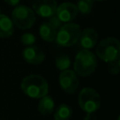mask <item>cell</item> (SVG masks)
Segmentation results:
<instances>
[{"label":"cell","instance_id":"7c38bea8","mask_svg":"<svg viewBox=\"0 0 120 120\" xmlns=\"http://www.w3.org/2000/svg\"><path fill=\"white\" fill-rule=\"evenodd\" d=\"M14 32V24L7 15L0 14V38H9Z\"/></svg>","mask_w":120,"mask_h":120},{"label":"cell","instance_id":"52a82bcc","mask_svg":"<svg viewBox=\"0 0 120 120\" xmlns=\"http://www.w3.org/2000/svg\"><path fill=\"white\" fill-rule=\"evenodd\" d=\"M58 81L62 90L68 95L74 94L79 88L80 81L77 74L73 70L66 69L61 71Z\"/></svg>","mask_w":120,"mask_h":120},{"label":"cell","instance_id":"30bf717a","mask_svg":"<svg viewBox=\"0 0 120 120\" xmlns=\"http://www.w3.org/2000/svg\"><path fill=\"white\" fill-rule=\"evenodd\" d=\"M22 57L28 64L39 65L45 60L44 52L37 46H27L22 52Z\"/></svg>","mask_w":120,"mask_h":120},{"label":"cell","instance_id":"5bb4252c","mask_svg":"<svg viewBox=\"0 0 120 120\" xmlns=\"http://www.w3.org/2000/svg\"><path fill=\"white\" fill-rule=\"evenodd\" d=\"M56 32V29L48 21L42 22L39 26V36L43 40L47 42H52L55 39Z\"/></svg>","mask_w":120,"mask_h":120},{"label":"cell","instance_id":"44dd1931","mask_svg":"<svg viewBox=\"0 0 120 120\" xmlns=\"http://www.w3.org/2000/svg\"><path fill=\"white\" fill-rule=\"evenodd\" d=\"M4 1H5V3H7V4L9 5V6L16 7V6L19 5V3H20L21 0H4Z\"/></svg>","mask_w":120,"mask_h":120},{"label":"cell","instance_id":"e0dca14e","mask_svg":"<svg viewBox=\"0 0 120 120\" xmlns=\"http://www.w3.org/2000/svg\"><path fill=\"white\" fill-rule=\"evenodd\" d=\"M94 5V0H78L77 2V9L82 15H87L91 13Z\"/></svg>","mask_w":120,"mask_h":120},{"label":"cell","instance_id":"603a6c76","mask_svg":"<svg viewBox=\"0 0 120 120\" xmlns=\"http://www.w3.org/2000/svg\"><path fill=\"white\" fill-rule=\"evenodd\" d=\"M95 1V0H94ZM96 1H103V0H96Z\"/></svg>","mask_w":120,"mask_h":120},{"label":"cell","instance_id":"ba28073f","mask_svg":"<svg viewBox=\"0 0 120 120\" xmlns=\"http://www.w3.org/2000/svg\"><path fill=\"white\" fill-rule=\"evenodd\" d=\"M57 3L55 0H33L32 9L36 14L43 18H49L55 14Z\"/></svg>","mask_w":120,"mask_h":120},{"label":"cell","instance_id":"9c48e42d","mask_svg":"<svg viewBox=\"0 0 120 120\" xmlns=\"http://www.w3.org/2000/svg\"><path fill=\"white\" fill-rule=\"evenodd\" d=\"M78 9L75 4L64 2L57 6L55 15L62 22H70L78 16Z\"/></svg>","mask_w":120,"mask_h":120},{"label":"cell","instance_id":"3957f363","mask_svg":"<svg viewBox=\"0 0 120 120\" xmlns=\"http://www.w3.org/2000/svg\"><path fill=\"white\" fill-rule=\"evenodd\" d=\"M97 56L104 62H112L120 56V43L116 38H103L96 48Z\"/></svg>","mask_w":120,"mask_h":120},{"label":"cell","instance_id":"5b68a950","mask_svg":"<svg viewBox=\"0 0 120 120\" xmlns=\"http://www.w3.org/2000/svg\"><path fill=\"white\" fill-rule=\"evenodd\" d=\"M81 32L82 29L79 24L74 22H67L56 32L55 40L60 46L70 47L79 40Z\"/></svg>","mask_w":120,"mask_h":120},{"label":"cell","instance_id":"7402d4cb","mask_svg":"<svg viewBox=\"0 0 120 120\" xmlns=\"http://www.w3.org/2000/svg\"><path fill=\"white\" fill-rule=\"evenodd\" d=\"M83 120H97V116L94 113H87L83 117Z\"/></svg>","mask_w":120,"mask_h":120},{"label":"cell","instance_id":"8fae6325","mask_svg":"<svg viewBox=\"0 0 120 120\" xmlns=\"http://www.w3.org/2000/svg\"><path fill=\"white\" fill-rule=\"evenodd\" d=\"M98 35L97 31L94 28L88 27L81 32L78 41H80V45L83 49L90 50L96 46V44L98 43Z\"/></svg>","mask_w":120,"mask_h":120},{"label":"cell","instance_id":"6da1fadb","mask_svg":"<svg viewBox=\"0 0 120 120\" xmlns=\"http://www.w3.org/2000/svg\"><path fill=\"white\" fill-rule=\"evenodd\" d=\"M21 89L29 98H40L48 94L49 85L42 76L31 74L22 79L21 82Z\"/></svg>","mask_w":120,"mask_h":120},{"label":"cell","instance_id":"cb8c5ba5","mask_svg":"<svg viewBox=\"0 0 120 120\" xmlns=\"http://www.w3.org/2000/svg\"><path fill=\"white\" fill-rule=\"evenodd\" d=\"M0 14H1V8H0Z\"/></svg>","mask_w":120,"mask_h":120},{"label":"cell","instance_id":"7a4b0ae2","mask_svg":"<svg viewBox=\"0 0 120 120\" xmlns=\"http://www.w3.org/2000/svg\"><path fill=\"white\" fill-rule=\"evenodd\" d=\"M98 67V60L95 53L90 50H81L75 56L73 68L74 72L82 77H87L93 74Z\"/></svg>","mask_w":120,"mask_h":120},{"label":"cell","instance_id":"277c9868","mask_svg":"<svg viewBox=\"0 0 120 120\" xmlns=\"http://www.w3.org/2000/svg\"><path fill=\"white\" fill-rule=\"evenodd\" d=\"M11 21L19 29H29L36 22V13L32 8L24 5H18L12 10Z\"/></svg>","mask_w":120,"mask_h":120},{"label":"cell","instance_id":"d6986e66","mask_svg":"<svg viewBox=\"0 0 120 120\" xmlns=\"http://www.w3.org/2000/svg\"><path fill=\"white\" fill-rule=\"evenodd\" d=\"M36 42V37L32 33H24L21 37V43L24 46H31Z\"/></svg>","mask_w":120,"mask_h":120},{"label":"cell","instance_id":"2e32d148","mask_svg":"<svg viewBox=\"0 0 120 120\" xmlns=\"http://www.w3.org/2000/svg\"><path fill=\"white\" fill-rule=\"evenodd\" d=\"M70 65H71V60L68 54L61 53L55 57V66L59 70L63 71V70L68 69Z\"/></svg>","mask_w":120,"mask_h":120},{"label":"cell","instance_id":"9a60e30c","mask_svg":"<svg viewBox=\"0 0 120 120\" xmlns=\"http://www.w3.org/2000/svg\"><path fill=\"white\" fill-rule=\"evenodd\" d=\"M72 113H73V111L71 107L68 104L62 103L55 110L53 118L54 120H69L72 116Z\"/></svg>","mask_w":120,"mask_h":120},{"label":"cell","instance_id":"4fadbf2b","mask_svg":"<svg viewBox=\"0 0 120 120\" xmlns=\"http://www.w3.org/2000/svg\"><path fill=\"white\" fill-rule=\"evenodd\" d=\"M54 110V101L51 96L45 95L40 98V100L38 104V111L42 115H49Z\"/></svg>","mask_w":120,"mask_h":120},{"label":"cell","instance_id":"ac0fdd59","mask_svg":"<svg viewBox=\"0 0 120 120\" xmlns=\"http://www.w3.org/2000/svg\"><path fill=\"white\" fill-rule=\"evenodd\" d=\"M107 69H108L109 73L112 75L118 74L120 71V60H119V58L116 60H113L112 62H108Z\"/></svg>","mask_w":120,"mask_h":120},{"label":"cell","instance_id":"8992f818","mask_svg":"<svg viewBox=\"0 0 120 120\" xmlns=\"http://www.w3.org/2000/svg\"><path fill=\"white\" fill-rule=\"evenodd\" d=\"M78 103L86 113H94L100 107V96L94 88L84 87L79 93Z\"/></svg>","mask_w":120,"mask_h":120},{"label":"cell","instance_id":"ffe728a7","mask_svg":"<svg viewBox=\"0 0 120 120\" xmlns=\"http://www.w3.org/2000/svg\"><path fill=\"white\" fill-rule=\"evenodd\" d=\"M48 22H49L55 29H59V28L62 26V22L57 18V16H56L55 14L52 15V16H51V17H49Z\"/></svg>","mask_w":120,"mask_h":120}]
</instances>
